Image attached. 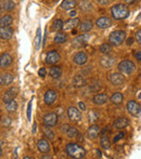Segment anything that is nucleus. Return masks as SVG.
Returning <instances> with one entry per match:
<instances>
[{
  "label": "nucleus",
  "instance_id": "55",
  "mask_svg": "<svg viewBox=\"0 0 141 159\" xmlns=\"http://www.w3.org/2000/svg\"><path fill=\"white\" fill-rule=\"evenodd\" d=\"M0 144H1V142H0ZM2 156V149H1V147H0V157Z\"/></svg>",
  "mask_w": 141,
  "mask_h": 159
},
{
  "label": "nucleus",
  "instance_id": "53",
  "mask_svg": "<svg viewBox=\"0 0 141 159\" xmlns=\"http://www.w3.org/2000/svg\"><path fill=\"white\" fill-rule=\"evenodd\" d=\"M70 15H71V16H75V15H76V12H75V11H72V12L70 13Z\"/></svg>",
  "mask_w": 141,
  "mask_h": 159
},
{
  "label": "nucleus",
  "instance_id": "9",
  "mask_svg": "<svg viewBox=\"0 0 141 159\" xmlns=\"http://www.w3.org/2000/svg\"><path fill=\"white\" fill-rule=\"evenodd\" d=\"M68 116L72 121H74V122H78L82 119V114H80V111H78L76 107H73V106L68 109Z\"/></svg>",
  "mask_w": 141,
  "mask_h": 159
},
{
  "label": "nucleus",
  "instance_id": "37",
  "mask_svg": "<svg viewBox=\"0 0 141 159\" xmlns=\"http://www.w3.org/2000/svg\"><path fill=\"white\" fill-rule=\"evenodd\" d=\"M40 42H41V30L38 28L37 35H36V37H35V48L37 49V50L40 47Z\"/></svg>",
  "mask_w": 141,
  "mask_h": 159
},
{
  "label": "nucleus",
  "instance_id": "13",
  "mask_svg": "<svg viewBox=\"0 0 141 159\" xmlns=\"http://www.w3.org/2000/svg\"><path fill=\"white\" fill-rule=\"evenodd\" d=\"M96 25H97L99 28L104 30V28H107V27H110V26H112V20L107 16H101L100 19L97 20Z\"/></svg>",
  "mask_w": 141,
  "mask_h": 159
},
{
  "label": "nucleus",
  "instance_id": "7",
  "mask_svg": "<svg viewBox=\"0 0 141 159\" xmlns=\"http://www.w3.org/2000/svg\"><path fill=\"white\" fill-rule=\"evenodd\" d=\"M60 60H61V57H60V54L55 50H51L47 53V57H46V63L47 64L54 65V64L59 63Z\"/></svg>",
  "mask_w": 141,
  "mask_h": 159
},
{
  "label": "nucleus",
  "instance_id": "33",
  "mask_svg": "<svg viewBox=\"0 0 141 159\" xmlns=\"http://www.w3.org/2000/svg\"><path fill=\"white\" fill-rule=\"evenodd\" d=\"M63 22L61 21V20H54L52 23V30H55V32H60L61 30H63Z\"/></svg>",
  "mask_w": 141,
  "mask_h": 159
},
{
  "label": "nucleus",
  "instance_id": "42",
  "mask_svg": "<svg viewBox=\"0 0 141 159\" xmlns=\"http://www.w3.org/2000/svg\"><path fill=\"white\" fill-rule=\"evenodd\" d=\"M38 75H39V77H41V78H45L47 76V70H46V68H40L39 70H38Z\"/></svg>",
  "mask_w": 141,
  "mask_h": 159
},
{
  "label": "nucleus",
  "instance_id": "49",
  "mask_svg": "<svg viewBox=\"0 0 141 159\" xmlns=\"http://www.w3.org/2000/svg\"><path fill=\"white\" fill-rule=\"evenodd\" d=\"M68 128H70V126H68V125H64V126H62V127H61V130H62L63 132H66V131H68Z\"/></svg>",
  "mask_w": 141,
  "mask_h": 159
},
{
  "label": "nucleus",
  "instance_id": "27",
  "mask_svg": "<svg viewBox=\"0 0 141 159\" xmlns=\"http://www.w3.org/2000/svg\"><path fill=\"white\" fill-rule=\"evenodd\" d=\"M76 6V0H64L61 3V8L64 10H72Z\"/></svg>",
  "mask_w": 141,
  "mask_h": 159
},
{
  "label": "nucleus",
  "instance_id": "29",
  "mask_svg": "<svg viewBox=\"0 0 141 159\" xmlns=\"http://www.w3.org/2000/svg\"><path fill=\"white\" fill-rule=\"evenodd\" d=\"M66 40H68V35H66L65 33H62V32L58 33L54 37L55 43H63V42H65Z\"/></svg>",
  "mask_w": 141,
  "mask_h": 159
},
{
  "label": "nucleus",
  "instance_id": "56",
  "mask_svg": "<svg viewBox=\"0 0 141 159\" xmlns=\"http://www.w3.org/2000/svg\"><path fill=\"white\" fill-rule=\"evenodd\" d=\"M139 98H141V92L139 93Z\"/></svg>",
  "mask_w": 141,
  "mask_h": 159
},
{
  "label": "nucleus",
  "instance_id": "11",
  "mask_svg": "<svg viewBox=\"0 0 141 159\" xmlns=\"http://www.w3.org/2000/svg\"><path fill=\"white\" fill-rule=\"evenodd\" d=\"M17 93H19V89H17L16 87H11V88L4 93L3 102L8 103V102H10L11 100H14V98L17 95Z\"/></svg>",
  "mask_w": 141,
  "mask_h": 159
},
{
  "label": "nucleus",
  "instance_id": "23",
  "mask_svg": "<svg viewBox=\"0 0 141 159\" xmlns=\"http://www.w3.org/2000/svg\"><path fill=\"white\" fill-rule=\"evenodd\" d=\"M88 135L90 139H96L98 136V134L100 133V128L97 126V125H92L88 128Z\"/></svg>",
  "mask_w": 141,
  "mask_h": 159
},
{
  "label": "nucleus",
  "instance_id": "35",
  "mask_svg": "<svg viewBox=\"0 0 141 159\" xmlns=\"http://www.w3.org/2000/svg\"><path fill=\"white\" fill-rule=\"evenodd\" d=\"M99 50H100V52L103 53V54H109V53L112 51L111 43H103V44H101V46H100V48H99Z\"/></svg>",
  "mask_w": 141,
  "mask_h": 159
},
{
  "label": "nucleus",
  "instance_id": "10",
  "mask_svg": "<svg viewBox=\"0 0 141 159\" xmlns=\"http://www.w3.org/2000/svg\"><path fill=\"white\" fill-rule=\"evenodd\" d=\"M110 81H111L112 84H114V86H117V87L122 86L125 81L124 75L120 73H113L110 76Z\"/></svg>",
  "mask_w": 141,
  "mask_h": 159
},
{
  "label": "nucleus",
  "instance_id": "45",
  "mask_svg": "<svg viewBox=\"0 0 141 159\" xmlns=\"http://www.w3.org/2000/svg\"><path fill=\"white\" fill-rule=\"evenodd\" d=\"M135 57H136V60H137L138 62H141V51H138V52H136Z\"/></svg>",
  "mask_w": 141,
  "mask_h": 159
},
{
  "label": "nucleus",
  "instance_id": "19",
  "mask_svg": "<svg viewBox=\"0 0 141 159\" xmlns=\"http://www.w3.org/2000/svg\"><path fill=\"white\" fill-rule=\"evenodd\" d=\"M37 147L41 153H48L50 151V144L47 140H39L37 143Z\"/></svg>",
  "mask_w": 141,
  "mask_h": 159
},
{
  "label": "nucleus",
  "instance_id": "46",
  "mask_svg": "<svg viewBox=\"0 0 141 159\" xmlns=\"http://www.w3.org/2000/svg\"><path fill=\"white\" fill-rule=\"evenodd\" d=\"M98 2H99L101 6H106V4L110 3V0H98Z\"/></svg>",
  "mask_w": 141,
  "mask_h": 159
},
{
  "label": "nucleus",
  "instance_id": "36",
  "mask_svg": "<svg viewBox=\"0 0 141 159\" xmlns=\"http://www.w3.org/2000/svg\"><path fill=\"white\" fill-rule=\"evenodd\" d=\"M66 134H68V138H72V139H75V138H77V136L79 135L78 131L75 129V128H73V127H70V128H68V131H66Z\"/></svg>",
  "mask_w": 141,
  "mask_h": 159
},
{
  "label": "nucleus",
  "instance_id": "54",
  "mask_svg": "<svg viewBox=\"0 0 141 159\" xmlns=\"http://www.w3.org/2000/svg\"><path fill=\"white\" fill-rule=\"evenodd\" d=\"M97 154H98V156H99V157H101V152H100V151H97Z\"/></svg>",
  "mask_w": 141,
  "mask_h": 159
},
{
  "label": "nucleus",
  "instance_id": "17",
  "mask_svg": "<svg viewBox=\"0 0 141 159\" xmlns=\"http://www.w3.org/2000/svg\"><path fill=\"white\" fill-rule=\"evenodd\" d=\"M79 20L78 19H71L68 22H65L63 25V30H73L74 28H76L79 25Z\"/></svg>",
  "mask_w": 141,
  "mask_h": 159
},
{
  "label": "nucleus",
  "instance_id": "18",
  "mask_svg": "<svg viewBox=\"0 0 141 159\" xmlns=\"http://www.w3.org/2000/svg\"><path fill=\"white\" fill-rule=\"evenodd\" d=\"M13 76L9 73H4L0 76V84H3V86H9V84H12L13 81Z\"/></svg>",
  "mask_w": 141,
  "mask_h": 159
},
{
  "label": "nucleus",
  "instance_id": "39",
  "mask_svg": "<svg viewBox=\"0 0 141 159\" xmlns=\"http://www.w3.org/2000/svg\"><path fill=\"white\" fill-rule=\"evenodd\" d=\"M44 133L46 134V138H48L49 140H53V139H54V133H53V132L51 131L50 129H49V127L48 128H45V129H44Z\"/></svg>",
  "mask_w": 141,
  "mask_h": 159
},
{
  "label": "nucleus",
  "instance_id": "8",
  "mask_svg": "<svg viewBox=\"0 0 141 159\" xmlns=\"http://www.w3.org/2000/svg\"><path fill=\"white\" fill-rule=\"evenodd\" d=\"M58 115L55 113L48 114L44 117V125L46 127H54L58 125Z\"/></svg>",
  "mask_w": 141,
  "mask_h": 159
},
{
  "label": "nucleus",
  "instance_id": "14",
  "mask_svg": "<svg viewBox=\"0 0 141 159\" xmlns=\"http://www.w3.org/2000/svg\"><path fill=\"white\" fill-rule=\"evenodd\" d=\"M58 98V93L54 90H48L45 93V103L47 105H51L54 103V101Z\"/></svg>",
  "mask_w": 141,
  "mask_h": 159
},
{
  "label": "nucleus",
  "instance_id": "47",
  "mask_svg": "<svg viewBox=\"0 0 141 159\" xmlns=\"http://www.w3.org/2000/svg\"><path fill=\"white\" fill-rule=\"evenodd\" d=\"M122 136H124V133H122V132H120L118 135H116L115 138H114V142H117L118 140H120V139H122Z\"/></svg>",
  "mask_w": 141,
  "mask_h": 159
},
{
  "label": "nucleus",
  "instance_id": "30",
  "mask_svg": "<svg viewBox=\"0 0 141 159\" xmlns=\"http://www.w3.org/2000/svg\"><path fill=\"white\" fill-rule=\"evenodd\" d=\"M12 22H13V17L11 15L7 14L4 16H2L1 20H0V26H10Z\"/></svg>",
  "mask_w": 141,
  "mask_h": 159
},
{
  "label": "nucleus",
  "instance_id": "31",
  "mask_svg": "<svg viewBox=\"0 0 141 159\" xmlns=\"http://www.w3.org/2000/svg\"><path fill=\"white\" fill-rule=\"evenodd\" d=\"M16 108H17V104L14 100H11L10 102L6 103V109L9 113H14L16 111Z\"/></svg>",
  "mask_w": 141,
  "mask_h": 159
},
{
  "label": "nucleus",
  "instance_id": "41",
  "mask_svg": "<svg viewBox=\"0 0 141 159\" xmlns=\"http://www.w3.org/2000/svg\"><path fill=\"white\" fill-rule=\"evenodd\" d=\"M2 126H4V127H9L11 125V122H12V120H11V118H9V117H3L2 118Z\"/></svg>",
  "mask_w": 141,
  "mask_h": 159
},
{
  "label": "nucleus",
  "instance_id": "3",
  "mask_svg": "<svg viewBox=\"0 0 141 159\" xmlns=\"http://www.w3.org/2000/svg\"><path fill=\"white\" fill-rule=\"evenodd\" d=\"M126 39V33L124 30H115L110 34L109 41L113 46H120Z\"/></svg>",
  "mask_w": 141,
  "mask_h": 159
},
{
  "label": "nucleus",
  "instance_id": "2",
  "mask_svg": "<svg viewBox=\"0 0 141 159\" xmlns=\"http://www.w3.org/2000/svg\"><path fill=\"white\" fill-rule=\"evenodd\" d=\"M111 13L115 20H124L129 15V10L125 4H115L112 7Z\"/></svg>",
  "mask_w": 141,
  "mask_h": 159
},
{
  "label": "nucleus",
  "instance_id": "6",
  "mask_svg": "<svg viewBox=\"0 0 141 159\" xmlns=\"http://www.w3.org/2000/svg\"><path fill=\"white\" fill-rule=\"evenodd\" d=\"M89 38L90 37H89L88 34H84V35L77 36V37L72 41V44H73L74 48H80V47H84L87 44Z\"/></svg>",
  "mask_w": 141,
  "mask_h": 159
},
{
  "label": "nucleus",
  "instance_id": "22",
  "mask_svg": "<svg viewBox=\"0 0 141 159\" xmlns=\"http://www.w3.org/2000/svg\"><path fill=\"white\" fill-rule=\"evenodd\" d=\"M86 84V80L84 79V77L80 75H76L73 79V86L75 88H82Z\"/></svg>",
  "mask_w": 141,
  "mask_h": 159
},
{
  "label": "nucleus",
  "instance_id": "16",
  "mask_svg": "<svg viewBox=\"0 0 141 159\" xmlns=\"http://www.w3.org/2000/svg\"><path fill=\"white\" fill-rule=\"evenodd\" d=\"M11 63H12V57L9 53H3L0 57V67L6 68V67L10 66Z\"/></svg>",
  "mask_w": 141,
  "mask_h": 159
},
{
  "label": "nucleus",
  "instance_id": "21",
  "mask_svg": "<svg viewBox=\"0 0 141 159\" xmlns=\"http://www.w3.org/2000/svg\"><path fill=\"white\" fill-rule=\"evenodd\" d=\"M49 74H50V76L53 78V79H59V78L61 77V75H62V69H61V67H59V66H52L50 68V70H49Z\"/></svg>",
  "mask_w": 141,
  "mask_h": 159
},
{
  "label": "nucleus",
  "instance_id": "4",
  "mask_svg": "<svg viewBox=\"0 0 141 159\" xmlns=\"http://www.w3.org/2000/svg\"><path fill=\"white\" fill-rule=\"evenodd\" d=\"M136 65L133 63L131 61H128V60H125V61H122L120 64H118V69L122 74H125V75H130L135 71Z\"/></svg>",
  "mask_w": 141,
  "mask_h": 159
},
{
  "label": "nucleus",
  "instance_id": "52",
  "mask_svg": "<svg viewBox=\"0 0 141 159\" xmlns=\"http://www.w3.org/2000/svg\"><path fill=\"white\" fill-rule=\"evenodd\" d=\"M136 0H125V2L126 3H133V2H135Z\"/></svg>",
  "mask_w": 141,
  "mask_h": 159
},
{
  "label": "nucleus",
  "instance_id": "24",
  "mask_svg": "<svg viewBox=\"0 0 141 159\" xmlns=\"http://www.w3.org/2000/svg\"><path fill=\"white\" fill-rule=\"evenodd\" d=\"M129 124L128 119L127 118H118L114 121V128L116 129H123V128L127 127Z\"/></svg>",
  "mask_w": 141,
  "mask_h": 159
},
{
  "label": "nucleus",
  "instance_id": "38",
  "mask_svg": "<svg viewBox=\"0 0 141 159\" xmlns=\"http://www.w3.org/2000/svg\"><path fill=\"white\" fill-rule=\"evenodd\" d=\"M14 7H15V4H14V2H13L12 0H7V1L3 3V9L6 11L13 10V9H14Z\"/></svg>",
  "mask_w": 141,
  "mask_h": 159
},
{
  "label": "nucleus",
  "instance_id": "34",
  "mask_svg": "<svg viewBox=\"0 0 141 159\" xmlns=\"http://www.w3.org/2000/svg\"><path fill=\"white\" fill-rule=\"evenodd\" d=\"M100 145L102 146V148L104 149H109L110 146H111V143H110L109 138L106 135H102L101 139H100Z\"/></svg>",
  "mask_w": 141,
  "mask_h": 159
},
{
  "label": "nucleus",
  "instance_id": "28",
  "mask_svg": "<svg viewBox=\"0 0 141 159\" xmlns=\"http://www.w3.org/2000/svg\"><path fill=\"white\" fill-rule=\"evenodd\" d=\"M123 100H124V96H123L122 93H120V92L113 93V95L111 96V102L116 105L120 104V103L123 102Z\"/></svg>",
  "mask_w": 141,
  "mask_h": 159
},
{
  "label": "nucleus",
  "instance_id": "32",
  "mask_svg": "<svg viewBox=\"0 0 141 159\" xmlns=\"http://www.w3.org/2000/svg\"><path fill=\"white\" fill-rule=\"evenodd\" d=\"M79 7L82 11H85V12H89V11L92 10V4H91L89 1H86V0H84V1L80 2Z\"/></svg>",
  "mask_w": 141,
  "mask_h": 159
},
{
  "label": "nucleus",
  "instance_id": "25",
  "mask_svg": "<svg viewBox=\"0 0 141 159\" xmlns=\"http://www.w3.org/2000/svg\"><path fill=\"white\" fill-rule=\"evenodd\" d=\"M114 62H115V60H114L113 57H107V55H106V57H103L101 60H100V64H101L103 67H106V68L113 66Z\"/></svg>",
  "mask_w": 141,
  "mask_h": 159
},
{
  "label": "nucleus",
  "instance_id": "40",
  "mask_svg": "<svg viewBox=\"0 0 141 159\" xmlns=\"http://www.w3.org/2000/svg\"><path fill=\"white\" fill-rule=\"evenodd\" d=\"M98 117H99V115L96 113V111H91L90 114H89V121H91V122L96 121V120L98 119Z\"/></svg>",
  "mask_w": 141,
  "mask_h": 159
},
{
  "label": "nucleus",
  "instance_id": "44",
  "mask_svg": "<svg viewBox=\"0 0 141 159\" xmlns=\"http://www.w3.org/2000/svg\"><path fill=\"white\" fill-rule=\"evenodd\" d=\"M136 40H137L138 43L141 44V30H138V32L136 33Z\"/></svg>",
  "mask_w": 141,
  "mask_h": 159
},
{
  "label": "nucleus",
  "instance_id": "26",
  "mask_svg": "<svg viewBox=\"0 0 141 159\" xmlns=\"http://www.w3.org/2000/svg\"><path fill=\"white\" fill-rule=\"evenodd\" d=\"M92 27H93V23L92 22L89 20V21H85V22H82V24L79 25V32H84V33H86V32H89V30H92Z\"/></svg>",
  "mask_w": 141,
  "mask_h": 159
},
{
  "label": "nucleus",
  "instance_id": "43",
  "mask_svg": "<svg viewBox=\"0 0 141 159\" xmlns=\"http://www.w3.org/2000/svg\"><path fill=\"white\" fill-rule=\"evenodd\" d=\"M32 102H30L28 103V107H27V118H28V120H31V117H32V116H31V113H32Z\"/></svg>",
  "mask_w": 141,
  "mask_h": 159
},
{
  "label": "nucleus",
  "instance_id": "5",
  "mask_svg": "<svg viewBox=\"0 0 141 159\" xmlns=\"http://www.w3.org/2000/svg\"><path fill=\"white\" fill-rule=\"evenodd\" d=\"M127 111L134 117H139L141 115V106L136 101H129L127 103Z\"/></svg>",
  "mask_w": 141,
  "mask_h": 159
},
{
  "label": "nucleus",
  "instance_id": "50",
  "mask_svg": "<svg viewBox=\"0 0 141 159\" xmlns=\"http://www.w3.org/2000/svg\"><path fill=\"white\" fill-rule=\"evenodd\" d=\"M127 43H128L129 46H130V44H133L134 43V39H133V38H129V39L127 40Z\"/></svg>",
  "mask_w": 141,
  "mask_h": 159
},
{
  "label": "nucleus",
  "instance_id": "51",
  "mask_svg": "<svg viewBox=\"0 0 141 159\" xmlns=\"http://www.w3.org/2000/svg\"><path fill=\"white\" fill-rule=\"evenodd\" d=\"M36 128H37V125L34 124V126H33V133H36Z\"/></svg>",
  "mask_w": 141,
  "mask_h": 159
},
{
  "label": "nucleus",
  "instance_id": "15",
  "mask_svg": "<svg viewBox=\"0 0 141 159\" xmlns=\"http://www.w3.org/2000/svg\"><path fill=\"white\" fill-rule=\"evenodd\" d=\"M74 63L77 65H84L87 63L88 61V55L86 54L85 52H78L77 54H75L74 57Z\"/></svg>",
  "mask_w": 141,
  "mask_h": 159
},
{
  "label": "nucleus",
  "instance_id": "1",
  "mask_svg": "<svg viewBox=\"0 0 141 159\" xmlns=\"http://www.w3.org/2000/svg\"><path fill=\"white\" fill-rule=\"evenodd\" d=\"M65 151L68 157L74 159H80L86 156V151H85L84 147L76 144V143H70V144H68Z\"/></svg>",
  "mask_w": 141,
  "mask_h": 159
},
{
  "label": "nucleus",
  "instance_id": "20",
  "mask_svg": "<svg viewBox=\"0 0 141 159\" xmlns=\"http://www.w3.org/2000/svg\"><path fill=\"white\" fill-rule=\"evenodd\" d=\"M107 100H109V96L106 94H104V93H100V94L95 95V98H93V103L97 105H103L107 102Z\"/></svg>",
  "mask_w": 141,
  "mask_h": 159
},
{
  "label": "nucleus",
  "instance_id": "48",
  "mask_svg": "<svg viewBox=\"0 0 141 159\" xmlns=\"http://www.w3.org/2000/svg\"><path fill=\"white\" fill-rule=\"evenodd\" d=\"M78 106H79V108L82 109V111H85V109H86V106H85V104L82 102L78 103Z\"/></svg>",
  "mask_w": 141,
  "mask_h": 159
},
{
  "label": "nucleus",
  "instance_id": "12",
  "mask_svg": "<svg viewBox=\"0 0 141 159\" xmlns=\"http://www.w3.org/2000/svg\"><path fill=\"white\" fill-rule=\"evenodd\" d=\"M13 30L10 26H0V38L4 40H8L12 37Z\"/></svg>",
  "mask_w": 141,
  "mask_h": 159
}]
</instances>
